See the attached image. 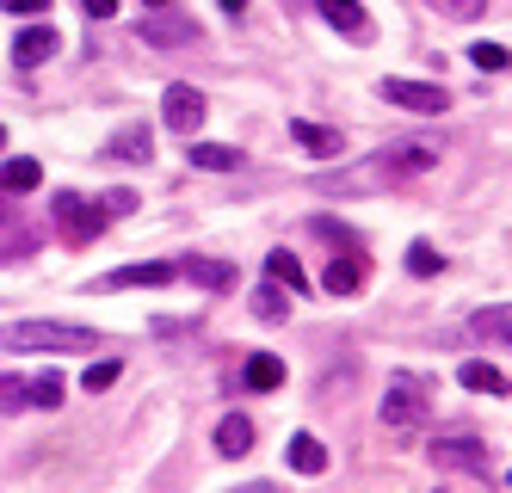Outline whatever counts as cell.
Segmentation results:
<instances>
[{
  "instance_id": "cell-1",
  "label": "cell",
  "mask_w": 512,
  "mask_h": 493,
  "mask_svg": "<svg viewBox=\"0 0 512 493\" xmlns=\"http://www.w3.org/2000/svg\"><path fill=\"white\" fill-rule=\"evenodd\" d=\"M426 167H438V148L432 142H395V148H377L371 161H358V167L321 179V185H327V192H377L383 179H414Z\"/></svg>"
},
{
  "instance_id": "cell-2",
  "label": "cell",
  "mask_w": 512,
  "mask_h": 493,
  "mask_svg": "<svg viewBox=\"0 0 512 493\" xmlns=\"http://www.w3.org/2000/svg\"><path fill=\"white\" fill-rule=\"evenodd\" d=\"M93 327H75V321H13L0 327V346L7 352H93Z\"/></svg>"
},
{
  "instance_id": "cell-3",
  "label": "cell",
  "mask_w": 512,
  "mask_h": 493,
  "mask_svg": "<svg viewBox=\"0 0 512 493\" xmlns=\"http://www.w3.org/2000/svg\"><path fill=\"white\" fill-rule=\"evenodd\" d=\"M426 413H432V389H426V376L395 370V376H389V395H383V426L414 432V426H426Z\"/></svg>"
},
{
  "instance_id": "cell-4",
  "label": "cell",
  "mask_w": 512,
  "mask_h": 493,
  "mask_svg": "<svg viewBox=\"0 0 512 493\" xmlns=\"http://www.w3.org/2000/svg\"><path fill=\"white\" fill-rule=\"evenodd\" d=\"M50 216H56V229H62L68 247L99 241V235H105V222H112V210H105V204H87L81 192H56V198H50Z\"/></svg>"
},
{
  "instance_id": "cell-5",
  "label": "cell",
  "mask_w": 512,
  "mask_h": 493,
  "mask_svg": "<svg viewBox=\"0 0 512 493\" xmlns=\"http://www.w3.org/2000/svg\"><path fill=\"white\" fill-rule=\"evenodd\" d=\"M432 463H438V469H457V475H482V481H488V444L475 438V432H445V438H432Z\"/></svg>"
},
{
  "instance_id": "cell-6",
  "label": "cell",
  "mask_w": 512,
  "mask_h": 493,
  "mask_svg": "<svg viewBox=\"0 0 512 493\" xmlns=\"http://www.w3.org/2000/svg\"><path fill=\"white\" fill-rule=\"evenodd\" d=\"M377 93H383L389 105H401V111H420V118H438V111L451 105V93H445V87H432V81H401V74H389Z\"/></svg>"
},
{
  "instance_id": "cell-7",
  "label": "cell",
  "mask_w": 512,
  "mask_h": 493,
  "mask_svg": "<svg viewBox=\"0 0 512 493\" xmlns=\"http://www.w3.org/2000/svg\"><path fill=\"white\" fill-rule=\"evenodd\" d=\"M161 284H179V272L167 259H142V265H118V272L93 278V290H161Z\"/></svg>"
},
{
  "instance_id": "cell-8",
  "label": "cell",
  "mask_w": 512,
  "mask_h": 493,
  "mask_svg": "<svg viewBox=\"0 0 512 493\" xmlns=\"http://www.w3.org/2000/svg\"><path fill=\"white\" fill-rule=\"evenodd\" d=\"M161 124L192 136V130L204 124V93H198L192 81H173V87H167V99H161Z\"/></svg>"
},
{
  "instance_id": "cell-9",
  "label": "cell",
  "mask_w": 512,
  "mask_h": 493,
  "mask_svg": "<svg viewBox=\"0 0 512 493\" xmlns=\"http://www.w3.org/2000/svg\"><path fill=\"white\" fill-rule=\"evenodd\" d=\"M173 272L186 278V284H198V290H216V296H223V290H235V278H241L229 259H198V253H192V259H179Z\"/></svg>"
},
{
  "instance_id": "cell-10",
  "label": "cell",
  "mask_w": 512,
  "mask_h": 493,
  "mask_svg": "<svg viewBox=\"0 0 512 493\" xmlns=\"http://www.w3.org/2000/svg\"><path fill=\"white\" fill-rule=\"evenodd\" d=\"M192 37H198V25L179 19V13H167V7L142 19V44H155V50H179V44H192Z\"/></svg>"
},
{
  "instance_id": "cell-11",
  "label": "cell",
  "mask_w": 512,
  "mask_h": 493,
  "mask_svg": "<svg viewBox=\"0 0 512 493\" xmlns=\"http://www.w3.org/2000/svg\"><path fill=\"white\" fill-rule=\"evenodd\" d=\"M315 7H321V19L334 25V31H346L352 44H371V37H377L371 31V13H364L358 0H315Z\"/></svg>"
},
{
  "instance_id": "cell-12",
  "label": "cell",
  "mask_w": 512,
  "mask_h": 493,
  "mask_svg": "<svg viewBox=\"0 0 512 493\" xmlns=\"http://www.w3.org/2000/svg\"><path fill=\"white\" fill-rule=\"evenodd\" d=\"M364 278H371V272H364L358 253H334V259H327V272H321V290H327V296H358Z\"/></svg>"
},
{
  "instance_id": "cell-13",
  "label": "cell",
  "mask_w": 512,
  "mask_h": 493,
  "mask_svg": "<svg viewBox=\"0 0 512 493\" xmlns=\"http://www.w3.org/2000/svg\"><path fill=\"white\" fill-rule=\"evenodd\" d=\"M290 142L309 148V155H340V148H346L340 130H327V124H315V118H290Z\"/></svg>"
},
{
  "instance_id": "cell-14",
  "label": "cell",
  "mask_w": 512,
  "mask_h": 493,
  "mask_svg": "<svg viewBox=\"0 0 512 493\" xmlns=\"http://www.w3.org/2000/svg\"><path fill=\"white\" fill-rule=\"evenodd\" d=\"M50 56H56V31H50V25H25L19 44H13V62H19V68H38V62H50Z\"/></svg>"
},
{
  "instance_id": "cell-15",
  "label": "cell",
  "mask_w": 512,
  "mask_h": 493,
  "mask_svg": "<svg viewBox=\"0 0 512 493\" xmlns=\"http://www.w3.org/2000/svg\"><path fill=\"white\" fill-rule=\"evenodd\" d=\"M457 383H463L469 395H506V370L488 364V358H469V364L457 370Z\"/></svg>"
},
{
  "instance_id": "cell-16",
  "label": "cell",
  "mask_w": 512,
  "mask_h": 493,
  "mask_svg": "<svg viewBox=\"0 0 512 493\" xmlns=\"http://www.w3.org/2000/svg\"><path fill=\"white\" fill-rule=\"evenodd\" d=\"M247 450H253V420H247V413L216 420V457H247Z\"/></svg>"
},
{
  "instance_id": "cell-17",
  "label": "cell",
  "mask_w": 512,
  "mask_h": 493,
  "mask_svg": "<svg viewBox=\"0 0 512 493\" xmlns=\"http://www.w3.org/2000/svg\"><path fill=\"white\" fill-rule=\"evenodd\" d=\"M241 383H247V389H260V395H266V389H278V383H284V358L253 352V358L241 364Z\"/></svg>"
},
{
  "instance_id": "cell-18",
  "label": "cell",
  "mask_w": 512,
  "mask_h": 493,
  "mask_svg": "<svg viewBox=\"0 0 512 493\" xmlns=\"http://www.w3.org/2000/svg\"><path fill=\"white\" fill-rule=\"evenodd\" d=\"M284 457H290V469H297V475H321V469H327V450H321V438H315V432H297Z\"/></svg>"
},
{
  "instance_id": "cell-19",
  "label": "cell",
  "mask_w": 512,
  "mask_h": 493,
  "mask_svg": "<svg viewBox=\"0 0 512 493\" xmlns=\"http://www.w3.org/2000/svg\"><path fill=\"white\" fill-rule=\"evenodd\" d=\"M266 278L284 284V290H309V278H303V265H297V253H290V247H272L266 253Z\"/></svg>"
},
{
  "instance_id": "cell-20",
  "label": "cell",
  "mask_w": 512,
  "mask_h": 493,
  "mask_svg": "<svg viewBox=\"0 0 512 493\" xmlns=\"http://www.w3.org/2000/svg\"><path fill=\"white\" fill-rule=\"evenodd\" d=\"M192 167H204V173H235V167H241V148H223V142H192Z\"/></svg>"
},
{
  "instance_id": "cell-21",
  "label": "cell",
  "mask_w": 512,
  "mask_h": 493,
  "mask_svg": "<svg viewBox=\"0 0 512 493\" xmlns=\"http://www.w3.org/2000/svg\"><path fill=\"white\" fill-rule=\"evenodd\" d=\"M0 185H7V192H38V185H44V167L31 161V155H13L7 167H0Z\"/></svg>"
},
{
  "instance_id": "cell-22",
  "label": "cell",
  "mask_w": 512,
  "mask_h": 493,
  "mask_svg": "<svg viewBox=\"0 0 512 493\" xmlns=\"http://www.w3.org/2000/svg\"><path fill=\"white\" fill-rule=\"evenodd\" d=\"M112 155L149 167V161H155V136H149V130H124V136H112Z\"/></svg>"
},
{
  "instance_id": "cell-23",
  "label": "cell",
  "mask_w": 512,
  "mask_h": 493,
  "mask_svg": "<svg viewBox=\"0 0 512 493\" xmlns=\"http://www.w3.org/2000/svg\"><path fill=\"white\" fill-rule=\"evenodd\" d=\"M247 309L260 315V321H278V315L290 309V302H284V284H272V278H266L260 290H253V302H247Z\"/></svg>"
},
{
  "instance_id": "cell-24",
  "label": "cell",
  "mask_w": 512,
  "mask_h": 493,
  "mask_svg": "<svg viewBox=\"0 0 512 493\" xmlns=\"http://www.w3.org/2000/svg\"><path fill=\"white\" fill-rule=\"evenodd\" d=\"M118 376H124V364H118V358H99V364H87V370H81V389H87V395H105V389L118 383Z\"/></svg>"
},
{
  "instance_id": "cell-25",
  "label": "cell",
  "mask_w": 512,
  "mask_h": 493,
  "mask_svg": "<svg viewBox=\"0 0 512 493\" xmlns=\"http://www.w3.org/2000/svg\"><path fill=\"white\" fill-rule=\"evenodd\" d=\"M25 407H62V383L44 370V376H31L25 383Z\"/></svg>"
},
{
  "instance_id": "cell-26",
  "label": "cell",
  "mask_w": 512,
  "mask_h": 493,
  "mask_svg": "<svg viewBox=\"0 0 512 493\" xmlns=\"http://www.w3.org/2000/svg\"><path fill=\"white\" fill-rule=\"evenodd\" d=\"M506 321H512V309H506V302H494V309H482V315H475V333H488V339H506V333H512Z\"/></svg>"
},
{
  "instance_id": "cell-27",
  "label": "cell",
  "mask_w": 512,
  "mask_h": 493,
  "mask_svg": "<svg viewBox=\"0 0 512 493\" xmlns=\"http://www.w3.org/2000/svg\"><path fill=\"white\" fill-rule=\"evenodd\" d=\"M408 272H414V278H438V253H432V241H414V247H408Z\"/></svg>"
},
{
  "instance_id": "cell-28",
  "label": "cell",
  "mask_w": 512,
  "mask_h": 493,
  "mask_svg": "<svg viewBox=\"0 0 512 493\" xmlns=\"http://www.w3.org/2000/svg\"><path fill=\"white\" fill-rule=\"evenodd\" d=\"M469 62L482 68V74H506V44H475V50H469Z\"/></svg>"
},
{
  "instance_id": "cell-29",
  "label": "cell",
  "mask_w": 512,
  "mask_h": 493,
  "mask_svg": "<svg viewBox=\"0 0 512 493\" xmlns=\"http://www.w3.org/2000/svg\"><path fill=\"white\" fill-rule=\"evenodd\" d=\"M432 13H451V19H475V13H488V0H426Z\"/></svg>"
},
{
  "instance_id": "cell-30",
  "label": "cell",
  "mask_w": 512,
  "mask_h": 493,
  "mask_svg": "<svg viewBox=\"0 0 512 493\" xmlns=\"http://www.w3.org/2000/svg\"><path fill=\"white\" fill-rule=\"evenodd\" d=\"M25 407V383L19 376H0V413H19Z\"/></svg>"
},
{
  "instance_id": "cell-31",
  "label": "cell",
  "mask_w": 512,
  "mask_h": 493,
  "mask_svg": "<svg viewBox=\"0 0 512 493\" xmlns=\"http://www.w3.org/2000/svg\"><path fill=\"white\" fill-rule=\"evenodd\" d=\"M0 7H7V13H19V19H25V13H50V0H0Z\"/></svg>"
},
{
  "instance_id": "cell-32",
  "label": "cell",
  "mask_w": 512,
  "mask_h": 493,
  "mask_svg": "<svg viewBox=\"0 0 512 493\" xmlns=\"http://www.w3.org/2000/svg\"><path fill=\"white\" fill-rule=\"evenodd\" d=\"M81 7H87L93 19H112V13H118V0H81Z\"/></svg>"
},
{
  "instance_id": "cell-33",
  "label": "cell",
  "mask_w": 512,
  "mask_h": 493,
  "mask_svg": "<svg viewBox=\"0 0 512 493\" xmlns=\"http://www.w3.org/2000/svg\"><path fill=\"white\" fill-rule=\"evenodd\" d=\"M229 493H272L266 481H247V487H229Z\"/></svg>"
},
{
  "instance_id": "cell-34",
  "label": "cell",
  "mask_w": 512,
  "mask_h": 493,
  "mask_svg": "<svg viewBox=\"0 0 512 493\" xmlns=\"http://www.w3.org/2000/svg\"><path fill=\"white\" fill-rule=\"evenodd\" d=\"M223 13H247V0H223Z\"/></svg>"
},
{
  "instance_id": "cell-35",
  "label": "cell",
  "mask_w": 512,
  "mask_h": 493,
  "mask_svg": "<svg viewBox=\"0 0 512 493\" xmlns=\"http://www.w3.org/2000/svg\"><path fill=\"white\" fill-rule=\"evenodd\" d=\"M0 148H7V124H0Z\"/></svg>"
},
{
  "instance_id": "cell-36",
  "label": "cell",
  "mask_w": 512,
  "mask_h": 493,
  "mask_svg": "<svg viewBox=\"0 0 512 493\" xmlns=\"http://www.w3.org/2000/svg\"><path fill=\"white\" fill-rule=\"evenodd\" d=\"M0 229H7V210H0Z\"/></svg>"
},
{
  "instance_id": "cell-37",
  "label": "cell",
  "mask_w": 512,
  "mask_h": 493,
  "mask_svg": "<svg viewBox=\"0 0 512 493\" xmlns=\"http://www.w3.org/2000/svg\"><path fill=\"white\" fill-rule=\"evenodd\" d=\"M149 7H167V0H149Z\"/></svg>"
}]
</instances>
